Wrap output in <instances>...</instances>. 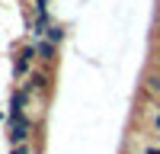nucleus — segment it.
<instances>
[{"label": "nucleus", "mask_w": 160, "mask_h": 154, "mask_svg": "<svg viewBox=\"0 0 160 154\" xmlns=\"http://www.w3.org/2000/svg\"><path fill=\"white\" fill-rule=\"evenodd\" d=\"M29 132H32V119L26 112L22 116H7V141L10 145H26Z\"/></svg>", "instance_id": "obj_1"}, {"label": "nucleus", "mask_w": 160, "mask_h": 154, "mask_svg": "<svg viewBox=\"0 0 160 154\" xmlns=\"http://www.w3.org/2000/svg\"><path fill=\"white\" fill-rule=\"evenodd\" d=\"M35 61H38L35 42H26L22 48H16V55H13V74H16V77H29Z\"/></svg>", "instance_id": "obj_2"}, {"label": "nucleus", "mask_w": 160, "mask_h": 154, "mask_svg": "<svg viewBox=\"0 0 160 154\" xmlns=\"http://www.w3.org/2000/svg\"><path fill=\"white\" fill-rule=\"evenodd\" d=\"M29 103H32V90H29V87H19L16 93H13V100H10L7 116H22L26 109H29Z\"/></svg>", "instance_id": "obj_3"}, {"label": "nucleus", "mask_w": 160, "mask_h": 154, "mask_svg": "<svg viewBox=\"0 0 160 154\" xmlns=\"http://www.w3.org/2000/svg\"><path fill=\"white\" fill-rule=\"evenodd\" d=\"M35 51H38V61L51 64V61L58 58V42H51V38H38V42H35Z\"/></svg>", "instance_id": "obj_4"}, {"label": "nucleus", "mask_w": 160, "mask_h": 154, "mask_svg": "<svg viewBox=\"0 0 160 154\" xmlns=\"http://www.w3.org/2000/svg\"><path fill=\"white\" fill-rule=\"evenodd\" d=\"M26 87H29L32 93H45L48 90V74L45 71H32L29 77H26Z\"/></svg>", "instance_id": "obj_5"}, {"label": "nucleus", "mask_w": 160, "mask_h": 154, "mask_svg": "<svg viewBox=\"0 0 160 154\" xmlns=\"http://www.w3.org/2000/svg\"><path fill=\"white\" fill-rule=\"evenodd\" d=\"M64 35H68V26H61V23H51L48 26V32H45V38H51V42H64Z\"/></svg>", "instance_id": "obj_6"}, {"label": "nucleus", "mask_w": 160, "mask_h": 154, "mask_svg": "<svg viewBox=\"0 0 160 154\" xmlns=\"http://www.w3.org/2000/svg\"><path fill=\"white\" fill-rule=\"evenodd\" d=\"M144 90L160 100V74H148V77H144Z\"/></svg>", "instance_id": "obj_7"}, {"label": "nucleus", "mask_w": 160, "mask_h": 154, "mask_svg": "<svg viewBox=\"0 0 160 154\" xmlns=\"http://www.w3.org/2000/svg\"><path fill=\"white\" fill-rule=\"evenodd\" d=\"M151 125H154V132H160V109H154V116H151Z\"/></svg>", "instance_id": "obj_8"}, {"label": "nucleus", "mask_w": 160, "mask_h": 154, "mask_svg": "<svg viewBox=\"0 0 160 154\" xmlns=\"http://www.w3.org/2000/svg\"><path fill=\"white\" fill-rule=\"evenodd\" d=\"M10 154H29V145H13Z\"/></svg>", "instance_id": "obj_9"}, {"label": "nucleus", "mask_w": 160, "mask_h": 154, "mask_svg": "<svg viewBox=\"0 0 160 154\" xmlns=\"http://www.w3.org/2000/svg\"><path fill=\"white\" fill-rule=\"evenodd\" d=\"M141 154H160V148H157V145H151V148H144Z\"/></svg>", "instance_id": "obj_10"}, {"label": "nucleus", "mask_w": 160, "mask_h": 154, "mask_svg": "<svg viewBox=\"0 0 160 154\" xmlns=\"http://www.w3.org/2000/svg\"><path fill=\"white\" fill-rule=\"evenodd\" d=\"M154 145H157V148H160V132H154Z\"/></svg>", "instance_id": "obj_11"}, {"label": "nucleus", "mask_w": 160, "mask_h": 154, "mask_svg": "<svg viewBox=\"0 0 160 154\" xmlns=\"http://www.w3.org/2000/svg\"><path fill=\"white\" fill-rule=\"evenodd\" d=\"M157 58H160V48H157Z\"/></svg>", "instance_id": "obj_12"}]
</instances>
